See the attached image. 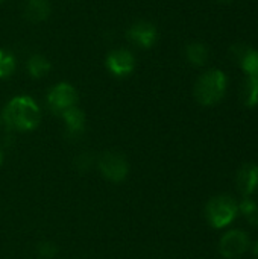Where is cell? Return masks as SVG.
Returning a JSON list of instances; mask_svg holds the SVG:
<instances>
[{
    "label": "cell",
    "instance_id": "21",
    "mask_svg": "<svg viewBox=\"0 0 258 259\" xmlns=\"http://www.w3.org/2000/svg\"><path fill=\"white\" fill-rule=\"evenodd\" d=\"M219 2H224V3H227V2H231V0H219Z\"/></svg>",
    "mask_w": 258,
    "mask_h": 259
},
{
    "label": "cell",
    "instance_id": "6",
    "mask_svg": "<svg viewBox=\"0 0 258 259\" xmlns=\"http://www.w3.org/2000/svg\"><path fill=\"white\" fill-rule=\"evenodd\" d=\"M251 249L249 235L242 229H231L222 235L219 241V252L224 258L236 259Z\"/></svg>",
    "mask_w": 258,
    "mask_h": 259
},
{
    "label": "cell",
    "instance_id": "22",
    "mask_svg": "<svg viewBox=\"0 0 258 259\" xmlns=\"http://www.w3.org/2000/svg\"><path fill=\"white\" fill-rule=\"evenodd\" d=\"M2 2H5V0H0V3H2Z\"/></svg>",
    "mask_w": 258,
    "mask_h": 259
},
{
    "label": "cell",
    "instance_id": "8",
    "mask_svg": "<svg viewBox=\"0 0 258 259\" xmlns=\"http://www.w3.org/2000/svg\"><path fill=\"white\" fill-rule=\"evenodd\" d=\"M126 35H128V39L132 44H137L141 49H151L157 42L158 32H157V27L152 23L140 20V21H135V23L131 24Z\"/></svg>",
    "mask_w": 258,
    "mask_h": 259
},
{
    "label": "cell",
    "instance_id": "9",
    "mask_svg": "<svg viewBox=\"0 0 258 259\" xmlns=\"http://www.w3.org/2000/svg\"><path fill=\"white\" fill-rule=\"evenodd\" d=\"M237 190L243 197H251L258 191V167L255 164H245L236 176Z\"/></svg>",
    "mask_w": 258,
    "mask_h": 259
},
{
    "label": "cell",
    "instance_id": "11",
    "mask_svg": "<svg viewBox=\"0 0 258 259\" xmlns=\"http://www.w3.org/2000/svg\"><path fill=\"white\" fill-rule=\"evenodd\" d=\"M50 11L52 8L49 0H27L24 5V17L30 23H41L47 20Z\"/></svg>",
    "mask_w": 258,
    "mask_h": 259
},
{
    "label": "cell",
    "instance_id": "14",
    "mask_svg": "<svg viewBox=\"0 0 258 259\" xmlns=\"http://www.w3.org/2000/svg\"><path fill=\"white\" fill-rule=\"evenodd\" d=\"M242 99L243 103L249 108L258 105V77H246L243 88H242Z\"/></svg>",
    "mask_w": 258,
    "mask_h": 259
},
{
    "label": "cell",
    "instance_id": "18",
    "mask_svg": "<svg viewBox=\"0 0 258 259\" xmlns=\"http://www.w3.org/2000/svg\"><path fill=\"white\" fill-rule=\"evenodd\" d=\"M56 253H58V247L50 241H44L38 246V255L43 259H53Z\"/></svg>",
    "mask_w": 258,
    "mask_h": 259
},
{
    "label": "cell",
    "instance_id": "5",
    "mask_svg": "<svg viewBox=\"0 0 258 259\" xmlns=\"http://www.w3.org/2000/svg\"><path fill=\"white\" fill-rule=\"evenodd\" d=\"M78 91L68 82H59L53 85L47 93V105L50 111L56 115H61L64 111L76 106Z\"/></svg>",
    "mask_w": 258,
    "mask_h": 259
},
{
    "label": "cell",
    "instance_id": "10",
    "mask_svg": "<svg viewBox=\"0 0 258 259\" xmlns=\"http://www.w3.org/2000/svg\"><path fill=\"white\" fill-rule=\"evenodd\" d=\"M64 123H65V129L67 134L70 137H78L84 132L85 129V114L82 109H79L78 106H73L67 111H64L61 114Z\"/></svg>",
    "mask_w": 258,
    "mask_h": 259
},
{
    "label": "cell",
    "instance_id": "3",
    "mask_svg": "<svg viewBox=\"0 0 258 259\" xmlns=\"http://www.w3.org/2000/svg\"><path fill=\"white\" fill-rule=\"evenodd\" d=\"M239 215V203L230 194H219L213 197L205 208V217L211 228L224 229L231 225Z\"/></svg>",
    "mask_w": 258,
    "mask_h": 259
},
{
    "label": "cell",
    "instance_id": "20",
    "mask_svg": "<svg viewBox=\"0 0 258 259\" xmlns=\"http://www.w3.org/2000/svg\"><path fill=\"white\" fill-rule=\"evenodd\" d=\"M2 164H3V152L0 149V167H2Z\"/></svg>",
    "mask_w": 258,
    "mask_h": 259
},
{
    "label": "cell",
    "instance_id": "1",
    "mask_svg": "<svg viewBox=\"0 0 258 259\" xmlns=\"http://www.w3.org/2000/svg\"><path fill=\"white\" fill-rule=\"evenodd\" d=\"M2 120L11 131L30 132L38 127L41 120V111L32 97L17 96L6 103L2 114Z\"/></svg>",
    "mask_w": 258,
    "mask_h": 259
},
{
    "label": "cell",
    "instance_id": "15",
    "mask_svg": "<svg viewBox=\"0 0 258 259\" xmlns=\"http://www.w3.org/2000/svg\"><path fill=\"white\" fill-rule=\"evenodd\" d=\"M239 212H242L252 226L258 228V203L251 197H243L239 203Z\"/></svg>",
    "mask_w": 258,
    "mask_h": 259
},
{
    "label": "cell",
    "instance_id": "2",
    "mask_svg": "<svg viewBox=\"0 0 258 259\" xmlns=\"http://www.w3.org/2000/svg\"><path fill=\"white\" fill-rule=\"evenodd\" d=\"M227 76L222 70L211 68L202 73L195 83V99L204 106H213L219 103L227 91Z\"/></svg>",
    "mask_w": 258,
    "mask_h": 259
},
{
    "label": "cell",
    "instance_id": "7",
    "mask_svg": "<svg viewBox=\"0 0 258 259\" xmlns=\"http://www.w3.org/2000/svg\"><path fill=\"white\" fill-rule=\"evenodd\" d=\"M106 68L116 77H126L135 68V58L126 49H116L106 56Z\"/></svg>",
    "mask_w": 258,
    "mask_h": 259
},
{
    "label": "cell",
    "instance_id": "4",
    "mask_svg": "<svg viewBox=\"0 0 258 259\" xmlns=\"http://www.w3.org/2000/svg\"><path fill=\"white\" fill-rule=\"evenodd\" d=\"M100 175L109 182H122L126 179L129 173V164L122 153L117 152H105L100 155L97 162Z\"/></svg>",
    "mask_w": 258,
    "mask_h": 259
},
{
    "label": "cell",
    "instance_id": "12",
    "mask_svg": "<svg viewBox=\"0 0 258 259\" xmlns=\"http://www.w3.org/2000/svg\"><path fill=\"white\" fill-rule=\"evenodd\" d=\"M50 62L46 56L43 55H32L29 59H27V71L32 77L35 79H40V77H44L49 71H50Z\"/></svg>",
    "mask_w": 258,
    "mask_h": 259
},
{
    "label": "cell",
    "instance_id": "13",
    "mask_svg": "<svg viewBox=\"0 0 258 259\" xmlns=\"http://www.w3.org/2000/svg\"><path fill=\"white\" fill-rule=\"evenodd\" d=\"M187 61L196 67H201L208 59V49L202 42H192L186 47Z\"/></svg>",
    "mask_w": 258,
    "mask_h": 259
},
{
    "label": "cell",
    "instance_id": "19",
    "mask_svg": "<svg viewBox=\"0 0 258 259\" xmlns=\"http://www.w3.org/2000/svg\"><path fill=\"white\" fill-rule=\"evenodd\" d=\"M251 247H252V255L258 258V241L257 243H254V244H251Z\"/></svg>",
    "mask_w": 258,
    "mask_h": 259
},
{
    "label": "cell",
    "instance_id": "17",
    "mask_svg": "<svg viewBox=\"0 0 258 259\" xmlns=\"http://www.w3.org/2000/svg\"><path fill=\"white\" fill-rule=\"evenodd\" d=\"M15 71V58L11 52L0 49V79L9 77Z\"/></svg>",
    "mask_w": 258,
    "mask_h": 259
},
{
    "label": "cell",
    "instance_id": "16",
    "mask_svg": "<svg viewBox=\"0 0 258 259\" xmlns=\"http://www.w3.org/2000/svg\"><path fill=\"white\" fill-rule=\"evenodd\" d=\"M242 70L246 73L248 77H258V52L257 50H249L240 61Z\"/></svg>",
    "mask_w": 258,
    "mask_h": 259
}]
</instances>
